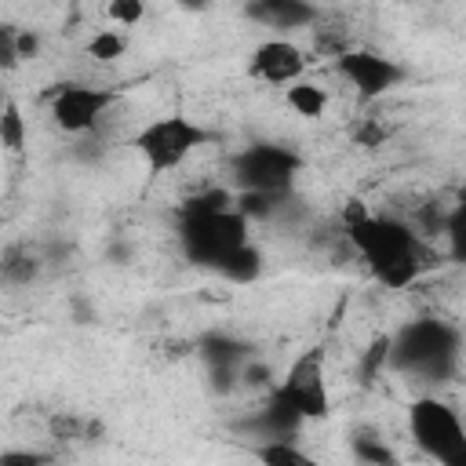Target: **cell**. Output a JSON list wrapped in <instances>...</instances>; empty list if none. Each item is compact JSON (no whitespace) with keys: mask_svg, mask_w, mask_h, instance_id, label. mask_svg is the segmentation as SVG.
I'll return each mask as SVG.
<instances>
[{"mask_svg":"<svg viewBox=\"0 0 466 466\" xmlns=\"http://www.w3.org/2000/svg\"><path fill=\"white\" fill-rule=\"evenodd\" d=\"M208 142H215V135L204 124H197L193 116H186V113H164L157 120H146L131 138L135 153L142 157V164H146V171L153 178L182 167Z\"/></svg>","mask_w":466,"mask_h":466,"instance_id":"4","label":"cell"},{"mask_svg":"<svg viewBox=\"0 0 466 466\" xmlns=\"http://www.w3.org/2000/svg\"><path fill=\"white\" fill-rule=\"evenodd\" d=\"M248 240H251V222L237 211L233 193L226 189H204L189 197L178 211V244L193 266L215 269L218 258H226L233 248Z\"/></svg>","mask_w":466,"mask_h":466,"instance_id":"2","label":"cell"},{"mask_svg":"<svg viewBox=\"0 0 466 466\" xmlns=\"http://www.w3.org/2000/svg\"><path fill=\"white\" fill-rule=\"evenodd\" d=\"M306 69H309L306 47H299L288 36H269L248 55V73L251 80H262V84H291L306 76Z\"/></svg>","mask_w":466,"mask_h":466,"instance_id":"10","label":"cell"},{"mask_svg":"<svg viewBox=\"0 0 466 466\" xmlns=\"http://www.w3.org/2000/svg\"><path fill=\"white\" fill-rule=\"evenodd\" d=\"M84 51L95 58V62H116V58H124V51H127V33L124 29H98V33H91V40L84 44Z\"/></svg>","mask_w":466,"mask_h":466,"instance_id":"18","label":"cell"},{"mask_svg":"<svg viewBox=\"0 0 466 466\" xmlns=\"http://www.w3.org/2000/svg\"><path fill=\"white\" fill-rule=\"evenodd\" d=\"M178 7H182V11H208L211 0H178Z\"/></svg>","mask_w":466,"mask_h":466,"instance_id":"26","label":"cell"},{"mask_svg":"<svg viewBox=\"0 0 466 466\" xmlns=\"http://www.w3.org/2000/svg\"><path fill=\"white\" fill-rule=\"evenodd\" d=\"M390 364L441 382L459 364V331L437 317L411 320L390 339Z\"/></svg>","mask_w":466,"mask_h":466,"instance_id":"3","label":"cell"},{"mask_svg":"<svg viewBox=\"0 0 466 466\" xmlns=\"http://www.w3.org/2000/svg\"><path fill=\"white\" fill-rule=\"evenodd\" d=\"M215 273H218V277H226V280H233V284H251V280L262 273V251L248 240V244L233 248L226 258H218Z\"/></svg>","mask_w":466,"mask_h":466,"instance_id":"15","label":"cell"},{"mask_svg":"<svg viewBox=\"0 0 466 466\" xmlns=\"http://www.w3.org/2000/svg\"><path fill=\"white\" fill-rule=\"evenodd\" d=\"M29 142V127H25V116H22V106L15 98H7L0 106V149L4 153H22Z\"/></svg>","mask_w":466,"mask_h":466,"instance_id":"16","label":"cell"},{"mask_svg":"<svg viewBox=\"0 0 466 466\" xmlns=\"http://www.w3.org/2000/svg\"><path fill=\"white\" fill-rule=\"evenodd\" d=\"M244 15L262 25V29H273V33H291V29H306L320 18L317 4L313 0H248L244 4Z\"/></svg>","mask_w":466,"mask_h":466,"instance_id":"11","label":"cell"},{"mask_svg":"<svg viewBox=\"0 0 466 466\" xmlns=\"http://www.w3.org/2000/svg\"><path fill=\"white\" fill-rule=\"evenodd\" d=\"M113 102H116V91L69 80V84H58V91L51 98V120L66 135H84L106 116V109Z\"/></svg>","mask_w":466,"mask_h":466,"instance_id":"8","label":"cell"},{"mask_svg":"<svg viewBox=\"0 0 466 466\" xmlns=\"http://www.w3.org/2000/svg\"><path fill=\"white\" fill-rule=\"evenodd\" d=\"M302 422L309 419H324L331 411V400H328V382H324V350L320 346H309L306 353H299L288 368V375L280 382L269 386Z\"/></svg>","mask_w":466,"mask_h":466,"instance_id":"6","label":"cell"},{"mask_svg":"<svg viewBox=\"0 0 466 466\" xmlns=\"http://www.w3.org/2000/svg\"><path fill=\"white\" fill-rule=\"evenodd\" d=\"M382 138H386V131H382L375 120H368V124L357 131V142H360V146H379Z\"/></svg>","mask_w":466,"mask_h":466,"instance_id":"24","label":"cell"},{"mask_svg":"<svg viewBox=\"0 0 466 466\" xmlns=\"http://www.w3.org/2000/svg\"><path fill=\"white\" fill-rule=\"evenodd\" d=\"M15 36H18L15 25H0V73H15L22 66L18 47H15Z\"/></svg>","mask_w":466,"mask_h":466,"instance_id":"22","label":"cell"},{"mask_svg":"<svg viewBox=\"0 0 466 466\" xmlns=\"http://www.w3.org/2000/svg\"><path fill=\"white\" fill-rule=\"evenodd\" d=\"M106 18L113 25H138L146 18V0H106Z\"/></svg>","mask_w":466,"mask_h":466,"instance_id":"20","label":"cell"},{"mask_svg":"<svg viewBox=\"0 0 466 466\" xmlns=\"http://www.w3.org/2000/svg\"><path fill=\"white\" fill-rule=\"evenodd\" d=\"M353 459L357 462H371V466H393L397 462V455L379 437H371V433H364V437L353 441Z\"/></svg>","mask_w":466,"mask_h":466,"instance_id":"19","label":"cell"},{"mask_svg":"<svg viewBox=\"0 0 466 466\" xmlns=\"http://www.w3.org/2000/svg\"><path fill=\"white\" fill-rule=\"evenodd\" d=\"M4 102H7V91H4V87H0V106H4Z\"/></svg>","mask_w":466,"mask_h":466,"instance_id":"27","label":"cell"},{"mask_svg":"<svg viewBox=\"0 0 466 466\" xmlns=\"http://www.w3.org/2000/svg\"><path fill=\"white\" fill-rule=\"evenodd\" d=\"M284 102H288V109H291V113H299L302 120H317V116H324V109H328V91H324L320 84H313V80L299 76V80H291V84H288Z\"/></svg>","mask_w":466,"mask_h":466,"instance_id":"14","label":"cell"},{"mask_svg":"<svg viewBox=\"0 0 466 466\" xmlns=\"http://www.w3.org/2000/svg\"><path fill=\"white\" fill-rule=\"evenodd\" d=\"M200 357L208 364V371H240V364L248 360V346L233 335H204L200 339Z\"/></svg>","mask_w":466,"mask_h":466,"instance_id":"12","label":"cell"},{"mask_svg":"<svg viewBox=\"0 0 466 466\" xmlns=\"http://www.w3.org/2000/svg\"><path fill=\"white\" fill-rule=\"evenodd\" d=\"M302 160L295 149L277 142H255L233 157V178L240 189H262V193H288Z\"/></svg>","mask_w":466,"mask_h":466,"instance_id":"7","label":"cell"},{"mask_svg":"<svg viewBox=\"0 0 466 466\" xmlns=\"http://www.w3.org/2000/svg\"><path fill=\"white\" fill-rule=\"evenodd\" d=\"M350 248L368 262L371 277L390 288L400 291L408 284H415L422 277V269L430 266V248L426 240L400 218L393 215H371L364 211L360 218L342 226Z\"/></svg>","mask_w":466,"mask_h":466,"instance_id":"1","label":"cell"},{"mask_svg":"<svg viewBox=\"0 0 466 466\" xmlns=\"http://www.w3.org/2000/svg\"><path fill=\"white\" fill-rule=\"evenodd\" d=\"M40 277V258L25 244H11L0 251V284L7 288H25Z\"/></svg>","mask_w":466,"mask_h":466,"instance_id":"13","label":"cell"},{"mask_svg":"<svg viewBox=\"0 0 466 466\" xmlns=\"http://www.w3.org/2000/svg\"><path fill=\"white\" fill-rule=\"evenodd\" d=\"M255 459H262L269 466H313V455H306L291 437H273V441L258 444Z\"/></svg>","mask_w":466,"mask_h":466,"instance_id":"17","label":"cell"},{"mask_svg":"<svg viewBox=\"0 0 466 466\" xmlns=\"http://www.w3.org/2000/svg\"><path fill=\"white\" fill-rule=\"evenodd\" d=\"M408 430L415 444L441 466H466V426L459 411L437 397H419L408 408Z\"/></svg>","mask_w":466,"mask_h":466,"instance_id":"5","label":"cell"},{"mask_svg":"<svg viewBox=\"0 0 466 466\" xmlns=\"http://www.w3.org/2000/svg\"><path fill=\"white\" fill-rule=\"evenodd\" d=\"M335 69L353 84V91L360 98H382L408 76L400 62H393L379 51H368V47H346L342 55H335Z\"/></svg>","mask_w":466,"mask_h":466,"instance_id":"9","label":"cell"},{"mask_svg":"<svg viewBox=\"0 0 466 466\" xmlns=\"http://www.w3.org/2000/svg\"><path fill=\"white\" fill-rule=\"evenodd\" d=\"M382 364H390V335H379V339L368 346V353H364V360H360V382H371Z\"/></svg>","mask_w":466,"mask_h":466,"instance_id":"21","label":"cell"},{"mask_svg":"<svg viewBox=\"0 0 466 466\" xmlns=\"http://www.w3.org/2000/svg\"><path fill=\"white\" fill-rule=\"evenodd\" d=\"M44 455H36V451H4L0 455V462H40Z\"/></svg>","mask_w":466,"mask_h":466,"instance_id":"25","label":"cell"},{"mask_svg":"<svg viewBox=\"0 0 466 466\" xmlns=\"http://www.w3.org/2000/svg\"><path fill=\"white\" fill-rule=\"evenodd\" d=\"M15 47H18V58H22V62L36 58V55H40V33H36V29H18Z\"/></svg>","mask_w":466,"mask_h":466,"instance_id":"23","label":"cell"}]
</instances>
